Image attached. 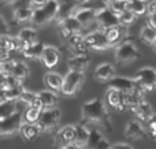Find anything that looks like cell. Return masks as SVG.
<instances>
[{
  "label": "cell",
  "mask_w": 156,
  "mask_h": 149,
  "mask_svg": "<svg viewBox=\"0 0 156 149\" xmlns=\"http://www.w3.org/2000/svg\"><path fill=\"white\" fill-rule=\"evenodd\" d=\"M44 48H45V45H44L41 41H37V43L32 44V45H30L27 49H25L23 54H22V56L27 57V59H32V60L33 59H34V60L41 59V55H43Z\"/></svg>",
  "instance_id": "28"
},
{
  "label": "cell",
  "mask_w": 156,
  "mask_h": 149,
  "mask_svg": "<svg viewBox=\"0 0 156 149\" xmlns=\"http://www.w3.org/2000/svg\"><path fill=\"white\" fill-rule=\"evenodd\" d=\"M148 14H156V0L148 3Z\"/></svg>",
  "instance_id": "47"
},
{
  "label": "cell",
  "mask_w": 156,
  "mask_h": 149,
  "mask_svg": "<svg viewBox=\"0 0 156 149\" xmlns=\"http://www.w3.org/2000/svg\"><path fill=\"white\" fill-rule=\"evenodd\" d=\"M33 12H34V7L32 5H22V7H16L14 10V21L16 23H22V22L32 21Z\"/></svg>",
  "instance_id": "26"
},
{
  "label": "cell",
  "mask_w": 156,
  "mask_h": 149,
  "mask_svg": "<svg viewBox=\"0 0 156 149\" xmlns=\"http://www.w3.org/2000/svg\"><path fill=\"white\" fill-rule=\"evenodd\" d=\"M47 3V0H32V4L33 7H41V5H44Z\"/></svg>",
  "instance_id": "49"
},
{
  "label": "cell",
  "mask_w": 156,
  "mask_h": 149,
  "mask_svg": "<svg viewBox=\"0 0 156 149\" xmlns=\"http://www.w3.org/2000/svg\"><path fill=\"white\" fill-rule=\"evenodd\" d=\"M80 7H86L94 10L96 12H100L101 10L110 7V2L108 0H83V2H81Z\"/></svg>",
  "instance_id": "35"
},
{
  "label": "cell",
  "mask_w": 156,
  "mask_h": 149,
  "mask_svg": "<svg viewBox=\"0 0 156 149\" xmlns=\"http://www.w3.org/2000/svg\"><path fill=\"white\" fill-rule=\"evenodd\" d=\"M133 114L136 115V118H137L141 123L143 122L147 123L149 118L154 115V109H152V106L148 103V101L144 100L143 103H140L134 109H133Z\"/></svg>",
  "instance_id": "23"
},
{
  "label": "cell",
  "mask_w": 156,
  "mask_h": 149,
  "mask_svg": "<svg viewBox=\"0 0 156 149\" xmlns=\"http://www.w3.org/2000/svg\"><path fill=\"white\" fill-rule=\"evenodd\" d=\"M141 38H143L147 44H152L156 38V29L152 27L151 25L143 27V30H141Z\"/></svg>",
  "instance_id": "40"
},
{
  "label": "cell",
  "mask_w": 156,
  "mask_h": 149,
  "mask_svg": "<svg viewBox=\"0 0 156 149\" xmlns=\"http://www.w3.org/2000/svg\"><path fill=\"white\" fill-rule=\"evenodd\" d=\"M32 22L34 26H44V25L49 23V18L48 15L45 14V11H44L43 5L41 7H36L34 8V12H33V16H32Z\"/></svg>",
  "instance_id": "34"
},
{
  "label": "cell",
  "mask_w": 156,
  "mask_h": 149,
  "mask_svg": "<svg viewBox=\"0 0 156 149\" xmlns=\"http://www.w3.org/2000/svg\"><path fill=\"white\" fill-rule=\"evenodd\" d=\"M144 93H145V90H144L140 85H138L136 89L127 92L126 93V107H127V109H132L133 111L138 104L143 103L144 101Z\"/></svg>",
  "instance_id": "19"
},
{
  "label": "cell",
  "mask_w": 156,
  "mask_h": 149,
  "mask_svg": "<svg viewBox=\"0 0 156 149\" xmlns=\"http://www.w3.org/2000/svg\"><path fill=\"white\" fill-rule=\"evenodd\" d=\"M127 8L133 11L137 16L144 15L145 12H148V3H147V0H133L127 4Z\"/></svg>",
  "instance_id": "38"
},
{
  "label": "cell",
  "mask_w": 156,
  "mask_h": 149,
  "mask_svg": "<svg viewBox=\"0 0 156 149\" xmlns=\"http://www.w3.org/2000/svg\"><path fill=\"white\" fill-rule=\"evenodd\" d=\"M38 97L41 99L44 104V108H48V107H56L58 101H59V97L55 93V90H41L38 92Z\"/></svg>",
  "instance_id": "29"
},
{
  "label": "cell",
  "mask_w": 156,
  "mask_h": 149,
  "mask_svg": "<svg viewBox=\"0 0 156 149\" xmlns=\"http://www.w3.org/2000/svg\"><path fill=\"white\" fill-rule=\"evenodd\" d=\"M19 48V40L18 37H11V36L3 34L2 38H0V49H5V51L11 52H18Z\"/></svg>",
  "instance_id": "27"
},
{
  "label": "cell",
  "mask_w": 156,
  "mask_h": 149,
  "mask_svg": "<svg viewBox=\"0 0 156 149\" xmlns=\"http://www.w3.org/2000/svg\"><path fill=\"white\" fill-rule=\"evenodd\" d=\"M2 22H3V30L5 32L8 27H7V23H5V19H4V16H3V15H2Z\"/></svg>",
  "instance_id": "51"
},
{
  "label": "cell",
  "mask_w": 156,
  "mask_h": 149,
  "mask_svg": "<svg viewBox=\"0 0 156 149\" xmlns=\"http://www.w3.org/2000/svg\"><path fill=\"white\" fill-rule=\"evenodd\" d=\"M94 79L99 82H108L115 77V68L110 63H103V64L97 66L93 74Z\"/></svg>",
  "instance_id": "17"
},
{
  "label": "cell",
  "mask_w": 156,
  "mask_h": 149,
  "mask_svg": "<svg viewBox=\"0 0 156 149\" xmlns=\"http://www.w3.org/2000/svg\"><path fill=\"white\" fill-rule=\"evenodd\" d=\"M134 81L145 92H155L156 90V70L152 67L140 68L134 75Z\"/></svg>",
  "instance_id": "5"
},
{
  "label": "cell",
  "mask_w": 156,
  "mask_h": 149,
  "mask_svg": "<svg viewBox=\"0 0 156 149\" xmlns=\"http://www.w3.org/2000/svg\"><path fill=\"white\" fill-rule=\"evenodd\" d=\"M111 147H112V145H110V142H108L107 140L103 138L101 141L96 145V148H94V149H111Z\"/></svg>",
  "instance_id": "45"
},
{
  "label": "cell",
  "mask_w": 156,
  "mask_h": 149,
  "mask_svg": "<svg viewBox=\"0 0 156 149\" xmlns=\"http://www.w3.org/2000/svg\"><path fill=\"white\" fill-rule=\"evenodd\" d=\"M11 74L23 82L25 79L29 77V67H27L23 62H21V60H15V64H14L12 73H11Z\"/></svg>",
  "instance_id": "36"
},
{
  "label": "cell",
  "mask_w": 156,
  "mask_h": 149,
  "mask_svg": "<svg viewBox=\"0 0 156 149\" xmlns=\"http://www.w3.org/2000/svg\"><path fill=\"white\" fill-rule=\"evenodd\" d=\"M89 133H90V123L82 119V122L76 126V142L82 148H85L89 138Z\"/></svg>",
  "instance_id": "20"
},
{
  "label": "cell",
  "mask_w": 156,
  "mask_h": 149,
  "mask_svg": "<svg viewBox=\"0 0 156 149\" xmlns=\"http://www.w3.org/2000/svg\"><path fill=\"white\" fill-rule=\"evenodd\" d=\"M23 90H25L23 85L16 88H11V89H7V90H2V93H0V104L7 100H19Z\"/></svg>",
  "instance_id": "33"
},
{
  "label": "cell",
  "mask_w": 156,
  "mask_h": 149,
  "mask_svg": "<svg viewBox=\"0 0 156 149\" xmlns=\"http://www.w3.org/2000/svg\"><path fill=\"white\" fill-rule=\"evenodd\" d=\"M22 125H23V114L21 111H16L10 116L0 119V134L3 137L12 136L21 131Z\"/></svg>",
  "instance_id": "4"
},
{
  "label": "cell",
  "mask_w": 156,
  "mask_h": 149,
  "mask_svg": "<svg viewBox=\"0 0 156 149\" xmlns=\"http://www.w3.org/2000/svg\"><path fill=\"white\" fill-rule=\"evenodd\" d=\"M138 84L134 81V78H127V77H114L111 81H108V88H115L122 92H130V90L136 89Z\"/></svg>",
  "instance_id": "16"
},
{
  "label": "cell",
  "mask_w": 156,
  "mask_h": 149,
  "mask_svg": "<svg viewBox=\"0 0 156 149\" xmlns=\"http://www.w3.org/2000/svg\"><path fill=\"white\" fill-rule=\"evenodd\" d=\"M152 47H154V49L156 51V38H155V41H154V43H152Z\"/></svg>",
  "instance_id": "52"
},
{
  "label": "cell",
  "mask_w": 156,
  "mask_h": 149,
  "mask_svg": "<svg viewBox=\"0 0 156 149\" xmlns=\"http://www.w3.org/2000/svg\"><path fill=\"white\" fill-rule=\"evenodd\" d=\"M105 34V37H107V41L110 43L111 47L114 45H118V44H121L122 41L126 38L127 36V27L126 25H118V26H114V27H110V29H105L103 30Z\"/></svg>",
  "instance_id": "13"
},
{
  "label": "cell",
  "mask_w": 156,
  "mask_h": 149,
  "mask_svg": "<svg viewBox=\"0 0 156 149\" xmlns=\"http://www.w3.org/2000/svg\"><path fill=\"white\" fill-rule=\"evenodd\" d=\"M63 79L65 77H62L60 74L54 73V71H49L44 75V81H45V85L49 88V89L55 90V92H62V86H63Z\"/></svg>",
  "instance_id": "25"
},
{
  "label": "cell",
  "mask_w": 156,
  "mask_h": 149,
  "mask_svg": "<svg viewBox=\"0 0 156 149\" xmlns=\"http://www.w3.org/2000/svg\"><path fill=\"white\" fill-rule=\"evenodd\" d=\"M4 2H15V0H4Z\"/></svg>",
  "instance_id": "54"
},
{
  "label": "cell",
  "mask_w": 156,
  "mask_h": 149,
  "mask_svg": "<svg viewBox=\"0 0 156 149\" xmlns=\"http://www.w3.org/2000/svg\"><path fill=\"white\" fill-rule=\"evenodd\" d=\"M111 149H133V148L130 147L129 144H125V142H118V144L112 145Z\"/></svg>",
  "instance_id": "46"
},
{
  "label": "cell",
  "mask_w": 156,
  "mask_h": 149,
  "mask_svg": "<svg viewBox=\"0 0 156 149\" xmlns=\"http://www.w3.org/2000/svg\"><path fill=\"white\" fill-rule=\"evenodd\" d=\"M148 25L156 29V14H149L148 15Z\"/></svg>",
  "instance_id": "48"
},
{
  "label": "cell",
  "mask_w": 156,
  "mask_h": 149,
  "mask_svg": "<svg viewBox=\"0 0 156 149\" xmlns=\"http://www.w3.org/2000/svg\"><path fill=\"white\" fill-rule=\"evenodd\" d=\"M60 119H62V111L58 107H48L41 111V116L38 120V126L43 131H54L58 127Z\"/></svg>",
  "instance_id": "3"
},
{
  "label": "cell",
  "mask_w": 156,
  "mask_h": 149,
  "mask_svg": "<svg viewBox=\"0 0 156 149\" xmlns=\"http://www.w3.org/2000/svg\"><path fill=\"white\" fill-rule=\"evenodd\" d=\"M81 112H82L83 120L92 123V125L104 126L110 131L112 130V125H111V119L107 112V108H105V104L100 99H92V100L86 101L82 106Z\"/></svg>",
  "instance_id": "1"
},
{
  "label": "cell",
  "mask_w": 156,
  "mask_h": 149,
  "mask_svg": "<svg viewBox=\"0 0 156 149\" xmlns=\"http://www.w3.org/2000/svg\"><path fill=\"white\" fill-rule=\"evenodd\" d=\"M63 149H83L81 145H78L77 142H71V144H69L67 147H65Z\"/></svg>",
  "instance_id": "50"
},
{
  "label": "cell",
  "mask_w": 156,
  "mask_h": 149,
  "mask_svg": "<svg viewBox=\"0 0 156 149\" xmlns=\"http://www.w3.org/2000/svg\"><path fill=\"white\" fill-rule=\"evenodd\" d=\"M22 85H23V82H22L21 79H18L16 77H14L12 74H10V75H2V82H0V89L2 90L22 86Z\"/></svg>",
  "instance_id": "37"
},
{
  "label": "cell",
  "mask_w": 156,
  "mask_h": 149,
  "mask_svg": "<svg viewBox=\"0 0 156 149\" xmlns=\"http://www.w3.org/2000/svg\"><path fill=\"white\" fill-rule=\"evenodd\" d=\"M105 103L115 111L126 109V92H122L115 88H108L105 93Z\"/></svg>",
  "instance_id": "9"
},
{
  "label": "cell",
  "mask_w": 156,
  "mask_h": 149,
  "mask_svg": "<svg viewBox=\"0 0 156 149\" xmlns=\"http://www.w3.org/2000/svg\"><path fill=\"white\" fill-rule=\"evenodd\" d=\"M108 2H110V3H112V2H115V0H108Z\"/></svg>",
  "instance_id": "55"
},
{
  "label": "cell",
  "mask_w": 156,
  "mask_h": 149,
  "mask_svg": "<svg viewBox=\"0 0 156 149\" xmlns=\"http://www.w3.org/2000/svg\"><path fill=\"white\" fill-rule=\"evenodd\" d=\"M37 97H38V93H33V92H30V90L25 89L23 92H22L21 97H19V101H21V103H23L26 107H29V106H32V103Z\"/></svg>",
  "instance_id": "41"
},
{
  "label": "cell",
  "mask_w": 156,
  "mask_h": 149,
  "mask_svg": "<svg viewBox=\"0 0 156 149\" xmlns=\"http://www.w3.org/2000/svg\"><path fill=\"white\" fill-rule=\"evenodd\" d=\"M60 60V52L55 47L47 45L41 55V62L47 68H54Z\"/></svg>",
  "instance_id": "15"
},
{
  "label": "cell",
  "mask_w": 156,
  "mask_h": 149,
  "mask_svg": "<svg viewBox=\"0 0 156 149\" xmlns=\"http://www.w3.org/2000/svg\"><path fill=\"white\" fill-rule=\"evenodd\" d=\"M96 22H97V25H99L100 30H105V29H110V27L121 25L119 15L115 11L111 10V7H107V8H104V10H101L100 12H97Z\"/></svg>",
  "instance_id": "8"
},
{
  "label": "cell",
  "mask_w": 156,
  "mask_h": 149,
  "mask_svg": "<svg viewBox=\"0 0 156 149\" xmlns=\"http://www.w3.org/2000/svg\"><path fill=\"white\" fill-rule=\"evenodd\" d=\"M66 43H67L69 48H70L73 55H77V56H80V55H88L89 45L85 40V36H82L81 33H77V34L67 37L66 38Z\"/></svg>",
  "instance_id": "12"
},
{
  "label": "cell",
  "mask_w": 156,
  "mask_h": 149,
  "mask_svg": "<svg viewBox=\"0 0 156 149\" xmlns=\"http://www.w3.org/2000/svg\"><path fill=\"white\" fill-rule=\"evenodd\" d=\"M43 109L34 108V107H27L23 111V122L27 123H38Z\"/></svg>",
  "instance_id": "39"
},
{
  "label": "cell",
  "mask_w": 156,
  "mask_h": 149,
  "mask_svg": "<svg viewBox=\"0 0 156 149\" xmlns=\"http://www.w3.org/2000/svg\"><path fill=\"white\" fill-rule=\"evenodd\" d=\"M71 142H76V126H65L56 133L54 144L56 149H63Z\"/></svg>",
  "instance_id": "10"
},
{
  "label": "cell",
  "mask_w": 156,
  "mask_h": 149,
  "mask_svg": "<svg viewBox=\"0 0 156 149\" xmlns=\"http://www.w3.org/2000/svg\"><path fill=\"white\" fill-rule=\"evenodd\" d=\"M85 40L88 43L89 48L94 49V51H104V49L111 47L103 30H96V32L88 33V34H85Z\"/></svg>",
  "instance_id": "11"
},
{
  "label": "cell",
  "mask_w": 156,
  "mask_h": 149,
  "mask_svg": "<svg viewBox=\"0 0 156 149\" xmlns=\"http://www.w3.org/2000/svg\"><path fill=\"white\" fill-rule=\"evenodd\" d=\"M83 25L78 21V18L74 14H69V15L63 16V18L59 19V29L60 33L65 38L70 37L73 34H77V33L81 32Z\"/></svg>",
  "instance_id": "7"
},
{
  "label": "cell",
  "mask_w": 156,
  "mask_h": 149,
  "mask_svg": "<svg viewBox=\"0 0 156 149\" xmlns=\"http://www.w3.org/2000/svg\"><path fill=\"white\" fill-rule=\"evenodd\" d=\"M147 129H148V133L151 136L156 134V114H154L147 122Z\"/></svg>",
  "instance_id": "44"
},
{
  "label": "cell",
  "mask_w": 156,
  "mask_h": 149,
  "mask_svg": "<svg viewBox=\"0 0 156 149\" xmlns=\"http://www.w3.org/2000/svg\"><path fill=\"white\" fill-rule=\"evenodd\" d=\"M89 64V56L88 55H73L70 59L67 60V67L71 71H78V73H83L85 68Z\"/></svg>",
  "instance_id": "21"
},
{
  "label": "cell",
  "mask_w": 156,
  "mask_h": 149,
  "mask_svg": "<svg viewBox=\"0 0 156 149\" xmlns=\"http://www.w3.org/2000/svg\"><path fill=\"white\" fill-rule=\"evenodd\" d=\"M136 16H137V15H136L133 11H130L129 8H127V10H125L123 12L119 14V21H121L122 25H126V26H127V25H130L133 21H134Z\"/></svg>",
  "instance_id": "42"
},
{
  "label": "cell",
  "mask_w": 156,
  "mask_h": 149,
  "mask_svg": "<svg viewBox=\"0 0 156 149\" xmlns=\"http://www.w3.org/2000/svg\"><path fill=\"white\" fill-rule=\"evenodd\" d=\"M125 136L130 140H141L145 137V130L140 120H130L125 129Z\"/></svg>",
  "instance_id": "18"
},
{
  "label": "cell",
  "mask_w": 156,
  "mask_h": 149,
  "mask_svg": "<svg viewBox=\"0 0 156 149\" xmlns=\"http://www.w3.org/2000/svg\"><path fill=\"white\" fill-rule=\"evenodd\" d=\"M103 138H104V136H103L101 131L99 130L97 125H92L90 123V133H89V138L85 145V149H94L96 145L99 144Z\"/></svg>",
  "instance_id": "30"
},
{
  "label": "cell",
  "mask_w": 156,
  "mask_h": 149,
  "mask_svg": "<svg viewBox=\"0 0 156 149\" xmlns=\"http://www.w3.org/2000/svg\"><path fill=\"white\" fill-rule=\"evenodd\" d=\"M18 103H19L18 100H7L0 104V119L7 118V116H10V115L15 114L16 111H19Z\"/></svg>",
  "instance_id": "32"
},
{
  "label": "cell",
  "mask_w": 156,
  "mask_h": 149,
  "mask_svg": "<svg viewBox=\"0 0 156 149\" xmlns=\"http://www.w3.org/2000/svg\"><path fill=\"white\" fill-rule=\"evenodd\" d=\"M18 40H19V48H18V54H23L25 49H27L32 44L37 43V32L32 27H25L21 32L18 33Z\"/></svg>",
  "instance_id": "14"
},
{
  "label": "cell",
  "mask_w": 156,
  "mask_h": 149,
  "mask_svg": "<svg viewBox=\"0 0 156 149\" xmlns=\"http://www.w3.org/2000/svg\"><path fill=\"white\" fill-rule=\"evenodd\" d=\"M74 15L78 18V21L85 26V25H89L92 21H96V11L90 10V8L86 7H76L74 8Z\"/></svg>",
  "instance_id": "24"
},
{
  "label": "cell",
  "mask_w": 156,
  "mask_h": 149,
  "mask_svg": "<svg viewBox=\"0 0 156 149\" xmlns=\"http://www.w3.org/2000/svg\"><path fill=\"white\" fill-rule=\"evenodd\" d=\"M41 127L38 126V123H27V122H23V125H22L21 127V136L23 140H26V141H33V140H36L38 136H40L41 133Z\"/></svg>",
  "instance_id": "22"
},
{
  "label": "cell",
  "mask_w": 156,
  "mask_h": 149,
  "mask_svg": "<svg viewBox=\"0 0 156 149\" xmlns=\"http://www.w3.org/2000/svg\"><path fill=\"white\" fill-rule=\"evenodd\" d=\"M43 8H44V11H45V14L48 15L49 22L54 21V19H56L60 14L59 0H47V3L43 5Z\"/></svg>",
  "instance_id": "31"
},
{
  "label": "cell",
  "mask_w": 156,
  "mask_h": 149,
  "mask_svg": "<svg viewBox=\"0 0 156 149\" xmlns=\"http://www.w3.org/2000/svg\"><path fill=\"white\" fill-rule=\"evenodd\" d=\"M141 56L140 51L136 48V45L133 44L132 40L125 38L121 44L115 47V59L121 64H126V63H132L136 59Z\"/></svg>",
  "instance_id": "2"
},
{
  "label": "cell",
  "mask_w": 156,
  "mask_h": 149,
  "mask_svg": "<svg viewBox=\"0 0 156 149\" xmlns=\"http://www.w3.org/2000/svg\"><path fill=\"white\" fill-rule=\"evenodd\" d=\"M152 138H154L155 141H156V134H154V136H152Z\"/></svg>",
  "instance_id": "53"
},
{
  "label": "cell",
  "mask_w": 156,
  "mask_h": 149,
  "mask_svg": "<svg viewBox=\"0 0 156 149\" xmlns=\"http://www.w3.org/2000/svg\"><path fill=\"white\" fill-rule=\"evenodd\" d=\"M127 4H129L127 0H115V2L110 3V7H111V10L115 11L119 15V14L123 12L125 10H127Z\"/></svg>",
  "instance_id": "43"
},
{
  "label": "cell",
  "mask_w": 156,
  "mask_h": 149,
  "mask_svg": "<svg viewBox=\"0 0 156 149\" xmlns=\"http://www.w3.org/2000/svg\"><path fill=\"white\" fill-rule=\"evenodd\" d=\"M82 82H83V73L70 70L65 75V79H63L62 93L65 96H74L76 93H78Z\"/></svg>",
  "instance_id": "6"
},
{
  "label": "cell",
  "mask_w": 156,
  "mask_h": 149,
  "mask_svg": "<svg viewBox=\"0 0 156 149\" xmlns=\"http://www.w3.org/2000/svg\"><path fill=\"white\" fill-rule=\"evenodd\" d=\"M80 2H83V0H80Z\"/></svg>",
  "instance_id": "56"
}]
</instances>
